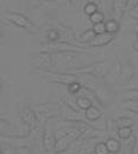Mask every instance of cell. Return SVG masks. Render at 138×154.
Wrapping results in <instances>:
<instances>
[{
	"mask_svg": "<svg viewBox=\"0 0 138 154\" xmlns=\"http://www.w3.org/2000/svg\"><path fill=\"white\" fill-rule=\"evenodd\" d=\"M89 89H92L93 92H94L96 99H98V101H99L100 104L102 107L109 106V104L114 103V101L116 100L115 93L111 91V88L109 86L103 84L101 81V79H98L95 81V84L93 85L92 88H89Z\"/></svg>",
	"mask_w": 138,
	"mask_h": 154,
	"instance_id": "5b68a950",
	"label": "cell"
},
{
	"mask_svg": "<svg viewBox=\"0 0 138 154\" xmlns=\"http://www.w3.org/2000/svg\"><path fill=\"white\" fill-rule=\"evenodd\" d=\"M123 101H138V89H127L121 94Z\"/></svg>",
	"mask_w": 138,
	"mask_h": 154,
	"instance_id": "7402d4cb",
	"label": "cell"
},
{
	"mask_svg": "<svg viewBox=\"0 0 138 154\" xmlns=\"http://www.w3.org/2000/svg\"><path fill=\"white\" fill-rule=\"evenodd\" d=\"M138 5V0H128L127 2V14L130 12L132 8H135Z\"/></svg>",
	"mask_w": 138,
	"mask_h": 154,
	"instance_id": "1f68e13d",
	"label": "cell"
},
{
	"mask_svg": "<svg viewBox=\"0 0 138 154\" xmlns=\"http://www.w3.org/2000/svg\"><path fill=\"white\" fill-rule=\"evenodd\" d=\"M111 66L113 65L109 60H100V62H93L84 67L74 69L70 73L71 74H87V75H92L99 79H103L108 77Z\"/></svg>",
	"mask_w": 138,
	"mask_h": 154,
	"instance_id": "3957f363",
	"label": "cell"
},
{
	"mask_svg": "<svg viewBox=\"0 0 138 154\" xmlns=\"http://www.w3.org/2000/svg\"><path fill=\"white\" fill-rule=\"evenodd\" d=\"M30 64L34 69L51 71L52 69V54L46 51H37L30 54Z\"/></svg>",
	"mask_w": 138,
	"mask_h": 154,
	"instance_id": "8992f818",
	"label": "cell"
},
{
	"mask_svg": "<svg viewBox=\"0 0 138 154\" xmlns=\"http://www.w3.org/2000/svg\"><path fill=\"white\" fill-rule=\"evenodd\" d=\"M106 145H107L110 154H117L122 149V143L117 138H114V137H109L106 140Z\"/></svg>",
	"mask_w": 138,
	"mask_h": 154,
	"instance_id": "ac0fdd59",
	"label": "cell"
},
{
	"mask_svg": "<svg viewBox=\"0 0 138 154\" xmlns=\"http://www.w3.org/2000/svg\"><path fill=\"white\" fill-rule=\"evenodd\" d=\"M2 87H4V82H2V80L0 79V91L2 89Z\"/></svg>",
	"mask_w": 138,
	"mask_h": 154,
	"instance_id": "8d00e7d4",
	"label": "cell"
},
{
	"mask_svg": "<svg viewBox=\"0 0 138 154\" xmlns=\"http://www.w3.org/2000/svg\"><path fill=\"white\" fill-rule=\"evenodd\" d=\"M85 1H86V0H67L69 7L72 8V9H78V8H80L83 5L86 4Z\"/></svg>",
	"mask_w": 138,
	"mask_h": 154,
	"instance_id": "f546056e",
	"label": "cell"
},
{
	"mask_svg": "<svg viewBox=\"0 0 138 154\" xmlns=\"http://www.w3.org/2000/svg\"><path fill=\"white\" fill-rule=\"evenodd\" d=\"M57 140H56V146H55V153L61 154L66 152L70 148L72 140L69 138L66 134H61V133H57Z\"/></svg>",
	"mask_w": 138,
	"mask_h": 154,
	"instance_id": "8fae6325",
	"label": "cell"
},
{
	"mask_svg": "<svg viewBox=\"0 0 138 154\" xmlns=\"http://www.w3.org/2000/svg\"><path fill=\"white\" fill-rule=\"evenodd\" d=\"M132 49H133L136 52H138V38H136L133 41V43H132Z\"/></svg>",
	"mask_w": 138,
	"mask_h": 154,
	"instance_id": "e575fe53",
	"label": "cell"
},
{
	"mask_svg": "<svg viewBox=\"0 0 138 154\" xmlns=\"http://www.w3.org/2000/svg\"><path fill=\"white\" fill-rule=\"evenodd\" d=\"M135 75V69L130 64H122L121 65V72H120V78L117 84L121 86L127 85L131 79Z\"/></svg>",
	"mask_w": 138,
	"mask_h": 154,
	"instance_id": "30bf717a",
	"label": "cell"
},
{
	"mask_svg": "<svg viewBox=\"0 0 138 154\" xmlns=\"http://www.w3.org/2000/svg\"><path fill=\"white\" fill-rule=\"evenodd\" d=\"M88 20L92 24H95V23H100V22H105L106 21V14L102 12V11H96L95 13H93L92 15L88 16Z\"/></svg>",
	"mask_w": 138,
	"mask_h": 154,
	"instance_id": "cb8c5ba5",
	"label": "cell"
},
{
	"mask_svg": "<svg viewBox=\"0 0 138 154\" xmlns=\"http://www.w3.org/2000/svg\"><path fill=\"white\" fill-rule=\"evenodd\" d=\"M99 5L98 2H94V1H87L84 5V13L87 16L92 15L93 13H95L96 11H99Z\"/></svg>",
	"mask_w": 138,
	"mask_h": 154,
	"instance_id": "d4e9b609",
	"label": "cell"
},
{
	"mask_svg": "<svg viewBox=\"0 0 138 154\" xmlns=\"http://www.w3.org/2000/svg\"><path fill=\"white\" fill-rule=\"evenodd\" d=\"M96 36V34L94 32L92 28L89 29H85L81 32H77V43L78 44H89L92 42L94 37Z\"/></svg>",
	"mask_w": 138,
	"mask_h": 154,
	"instance_id": "9a60e30c",
	"label": "cell"
},
{
	"mask_svg": "<svg viewBox=\"0 0 138 154\" xmlns=\"http://www.w3.org/2000/svg\"><path fill=\"white\" fill-rule=\"evenodd\" d=\"M2 23V21L0 20V41L5 37V35H6V30H5V27L1 24Z\"/></svg>",
	"mask_w": 138,
	"mask_h": 154,
	"instance_id": "836d02e7",
	"label": "cell"
},
{
	"mask_svg": "<svg viewBox=\"0 0 138 154\" xmlns=\"http://www.w3.org/2000/svg\"><path fill=\"white\" fill-rule=\"evenodd\" d=\"M13 130H14L13 125L9 123V122H7V121H5L4 118L0 117V134L13 136V134H11V131H13Z\"/></svg>",
	"mask_w": 138,
	"mask_h": 154,
	"instance_id": "44dd1931",
	"label": "cell"
},
{
	"mask_svg": "<svg viewBox=\"0 0 138 154\" xmlns=\"http://www.w3.org/2000/svg\"><path fill=\"white\" fill-rule=\"evenodd\" d=\"M84 115H85V119H86L88 123H91V124L95 123V122H98L100 118L102 117V115H103V108H100L98 106H94V104H93L92 107H89L87 110H85Z\"/></svg>",
	"mask_w": 138,
	"mask_h": 154,
	"instance_id": "7c38bea8",
	"label": "cell"
},
{
	"mask_svg": "<svg viewBox=\"0 0 138 154\" xmlns=\"http://www.w3.org/2000/svg\"><path fill=\"white\" fill-rule=\"evenodd\" d=\"M128 15L130 16L131 19H133V20H136L138 22V5L136 6L135 8H132L130 12L128 13Z\"/></svg>",
	"mask_w": 138,
	"mask_h": 154,
	"instance_id": "d6a6232c",
	"label": "cell"
},
{
	"mask_svg": "<svg viewBox=\"0 0 138 154\" xmlns=\"http://www.w3.org/2000/svg\"><path fill=\"white\" fill-rule=\"evenodd\" d=\"M85 52H74V51H64V52H54L52 54V69L57 72L70 73L74 69L84 67L86 65L85 57H87Z\"/></svg>",
	"mask_w": 138,
	"mask_h": 154,
	"instance_id": "6da1fadb",
	"label": "cell"
},
{
	"mask_svg": "<svg viewBox=\"0 0 138 154\" xmlns=\"http://www.w3.org/2000/svg\"><path fill=\"white\" fill-rule=\"evenodd\" d=\"M94 154H110L107 145H106V141H99L94 146Z\"/></svg>",
	"mask_w": 138,
	"mask_h": 154,
	"instance_id": "4316f807",
	"label": "cell"
},
{
	"mask_svg": "<svg viewBox=\"0 0 138 154\" xmlns=\"http://www.w3.org/2000/svg\"><path fill=\"white\" fill-rule=\"evenodd\" d=\"M133 134V130L130 126H127V128H118V131H117V136L118 138L124 140V139L130 138L131 136Z\"/></svg>",
	"mask_w": 138,
	"mask_h": 154,
	"instance_id": "484cf974",
	"label": "cell"
},
{
	"mask_svg": "<svg viewBox=\"0 0 138 154\" xmlns=\"http://www.w3.org/2000/svg\"><path fill=\"white\" fill-rule=\"evenodd\" d=\"M106 23V30H107L108 34L110 35H117L120 32V29H121V24H120V21L116 20L114 17H110L105 21Z\"/></svg>",
	"mask_w": 138,
	"mask_h": 154,
	"instance_id": "2e32d148",
	"label": "cell"
},
{
	"mask_svg": "<svg viewBox=\"0 0 138 154\" xmlns=\"http://www.w3.org/2000/svg\"><path fill=\"white\" fill-rule=\"evenodd\" d=\"M20 117H21V121L30 130L35 129L39 125V116L31 106H23L21 108V111H20Z\"/></svg>",
	"mask_w": 138,
	"mask_h": 154,
	"instance_id": "ba28073f",
	"label": "cell"
},
{
	"mask_svg": "<svg viewBox=\"0 0 138 154\" xmlns=\"http://www.w3.org/2000/svg\"><path fill=\"white\" fill-rule=\"evenodd\" d=\"M31 107L39 116V121L41 117H43L45 121H48V119H50L51 117H55L59 112V106L51 103V102L39 103V104H35V106H31Z\"/></svg>",
	"mask_w": 138,
	"mask_h": 154,
	"instance_id": "52a82bcc",
	"label": "cell"
},
{
	"mask_svg": "<svg viewBox=\"0 0 138 154\" xmlns=\"http://www.w3.org/2000/svg\"><path fill=\"white\" fill-rule=\"evenodd\" d=\"M124 143L122 144V147L125 149V152H127V149H132L133 148V146H135V144H136V137L132 134L130 138H128V139H124L123 140Z\"/></svg>",
	"mask_w": 138,
	"mask_h": 154,
	"instance_id": "83f0119b",
	"label": "cell"
},
{
	"mask_svg": "<svg viewBox=\"0 0 138 154\" xmlns=\"http://www.w3.org/2000/svg\"><path fill=\"white\" fill-rule=\"evenodd\" d=\"M115 122L118 128H127V126L132 128V125H133V119L131 117H129V116H124V115L117 117L115 119Z\"/></svg>",
	"mask_w": 138,
	"mask_h": 154,
	"instance_id": "603a6c76",
	"label": "cell"
},
{
	"mask_svg": "<svg viewBox=\"0 0 138 154\" xmlns=\"http://www.w3.org/2000/svg\"><path fill=\"white\" fill-rule=\"evenodd\" d=\"M56 140L57 136L51 129L45 128L43 132V137H42V146L44 148V151L49 153H55V146H56Z\"/></svg>",
	"mask_w": 138,
	"mask_h": 154,
	"instance_id": "9c48e42d",
	"label": "cell"
},
{
	"mask_svg": "<svg viewBox=\"0 0 138 154\" xmlns=\"http://www.w3.org/2000/svg\"><path fill=\"white\" fill-rule=\"evenodd\" d=\"M44 37L46 42H58L61 41V32L55 26H49L44 32Z\"/></svg>",
	"mask_w": 138,
	"mask_h": 154,
	"instance_id": "e0dca14e",
	"label": "cell"
},
{
	"mask_svg": "<svg viewBox=\"0 0 138 154\" xmlns=\"http://www.w3.org/2000/svg\"><path fill=\"white\" fill-rule=\"evenodd\" d=\"M27 2L30 11L42 12L49 21L57 19V9L59 7L58 0H27Z\"/></svg>",
	"mask_w": 138,
	"mask_h": 154,
	"instance_id": "277c9868",
	"label": "cell"
},
{
	"mask_svg": "<svg viewBox=\"0 0 138 154\" xmlns=\"http://www.w3.org/2000/svg\"><path fill=\"white\" fill-rule=\"evenodd\" d=\"M127 2L128 0H114L111 9V15L114 19L120 21L124 14H127Z\"/></svg>",
	"mask_w": 138,
	"mask_h": 154,
	"instance_id": "4fadbf2b",
	"label": "cell"
},
{
	"mask_svg": "<svg viewBox=\"0 0 138 154\" xmlns=\"http://www.w3.org/2000/svg\"><path fill=\"white\" fill-rule=\"evenodd\" d=\"M15 154H33V152L29 147L21 146L15 148Z\"/></svg>",
	"mask_w": 138,
	"mask_h": 154,
	"instance_id": "4dcf8cb0",
	"label": "cell"
},
{
	"mask_svg": "<svg viewBox=\"0 0 138 154\" xmlns=\"http://www.w3.org/2000/svg\"><path fill=\"white\" fill-rule=\"evenodd\" d=\"M83 87H84V85L79 80H76V81L70 82L69 85L66 86V91L71 96H77L78 94H80Z\"/></svg>",
	"mask_w": 138,
	"mask_h": 154,
	"instance_id": "ffe728a7",
	"label": "cell"
},
{
	"mask_svg": "<svg viewBox=\"0 0 138 154\" xmlns=\"http://www.w3.org/2000/svg\"><path fill=\"white\" fill-rule=\"evenodd\" d=\"M76 104L79 110H87L89 107L93 106V102L89 97H87L86 95H80V96H77L76 97Z\"/></svg>",
	"mask_w": 138,
	"mask_h": 154,
	"instance_id": "d6986e66",
	"label": "cell"
},
{
	"mask_svg": "<svg viewBox=\"0 0 138 154\" xmlns=\"http://www.w3.org/2000/svg\"><path fill=\"white\" fill-rule=\"evenodd\" d=\"M133 32H135V36H136V38H138V23L133 27Z\"/></svg>",
	"mask_w": 138,
	"mask_h": 154,
	"instance_id": "d590c367",
	"label": "cell"
},
{
	"mask_svg": "<svg viewBox=\"0 0 138 154\" xmlns=\"http://www.w3.org/2000/svg\"><path fill=\"white\" fill-rule=\"evenodd\" d=\"M92 29L94 30V32L96 35L99 34H103V32H107L106 30V23L105 22H100V23H95L92 26Z\"/></svg>",
	"mask_w": 138,
	"mask_h": 154,
	"instance_id": "f1b7e54d",
	"label": "cell"
},
{
	"mask_svg": "<svg viewBox=\"0 0 138 154\" xmlns=\"http://www.w3.org/2000/svg\"><path fill=\"white\" fill-rule=\"evenodd\" d=\"M114 35H110L108 32H103V34H99L96 35L94 39L88 44L89 48H102V46L108 45L113 39H114Z\"/></svg>",
	"mask_w": 138,
	"mask_h": 154,
	"instance_id": "5bb4252c",
	"label": "cell"
},
{
	"mask_svg": "<svg viewBox=\"0 0 138 154\" xmlns=\"http://www.w3.org/2000/svg\"><path fill=\"white\" fill-rule=\"evenodd\" d=\"M0 20H2L4 22L9 23L11 26L16 27L19 29L27 31L30 35H36L39 31V27L34 22L33 20H30L28 16H26L22 13H17V12H12V11H7L5 12Z\"/></svg>",
	"mask_w": 138,
	"mask_h": 154,
	"instance_id": "7a4b0ae2",
	"label": "cell"
}]
</instances>
